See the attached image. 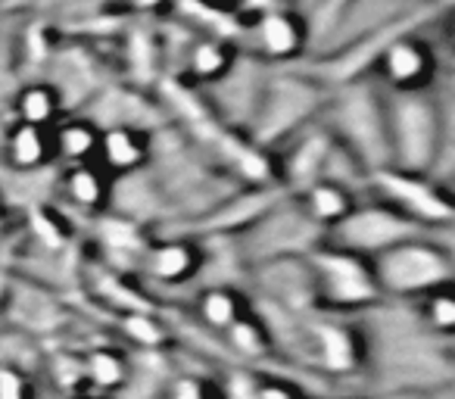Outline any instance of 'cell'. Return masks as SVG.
Wrapping results in <instances>:
<instances>
[{
    "mask_svg": "<svg viewBox=\"0 0 455 399\" xmlns=\"http://www.w3.org/2000/svg\"><path fill=\"white\" fill-rule=\"evenodd\" d=\"M446 278H449L446 256L436 253L434 247L403 241L380 253L374 284L387 287L393 293H418V291H434Z\"/></svg>",
    "mask_w": 455,
    "mask_h": 399,
    "instance_id": "obj_1",
    "label": "cell"
},
{
    "mask_svg": "<svg viewBox=\"0 0 455 399\" xmlns=\"http://www.w3.org/2000/svg\"><path fill=\"white\" fill-rule=\"evenodd\" d=\"M409 237V222L393 219L390 212H359L343 222V243L349 250H390Z\"/></svg>",
    "mask_w": 455,
    "mask_h": 399,
    "instance_id": "obj_2",
    "label": "cell"
},
{
    "mask_svg": "<svg viewBox=\"0 0 455 399\" xmlns=\"http://www.w3.org/2000/svg\"><path fill=\"white\" fill-rule=\"evenodd\" d=\"M324 262H328V268H324L318 278H322L331 299H337V303H362V299L374 293V281L368 278V275H362V268L355 266L353 259H347V256H331V259H324Z\"/></svg>",
    "mask_w": 455,
    "mask_h": 399,
    "instance_id": "obj_3",
    "label": "cell"
},
{
    "mask_svg": "<svg viewBox=\"0 0 455 399\" xmlns=\"http://www.w3.org/2000/svg\"><path fill=\"white\" fill-rule=\"evenodd\" d=\"M424 53L418 51L415 44H396V47H390L387 51V60H384V66H387V76L393 78V82H399V84H411L418 76L424 72Z\"/></svg>",
    "mask_w": 455,
    "mask_h": 399,
    "instance_id": "obj_4",
    "label": "cell"
},
{
    "mask_svg": "<svg viewBox=\"0 0 455 399\" xmlns=\"http://www.w3.org/2000/svg\"><path fill=\"white\" fill-rule=\"evenodd\" d=\"M309 206H312V212H315L318 219H340V216H347V210H349L347 196H343L337 188H331V184L312 190Z\"/></svg>",
    "mask_w": 455,
    "mask_h": 399,
    "instance_id": "obj_5",
    "label": "cell"
},
{
    "mask_svg": "<svg viewBox=\"0 0 455 399\" xmlns=\"http://www.w3.org/2000/svg\"><path fill=\"white\" fill-rule=\"evenodd\" d=\"M13 156L22 165H35L44 156V140H41L38 125H26L22 132L13 134Z\"/></svg>",
    "mask_w": 455,
    "mask_h": 399,
    "instance_id": "obj_6",
    "label": "cell"
},
{
    "mask_svg": "<svg viewBox=\"0 0 455 399\" xmlns=\"http://www.w3.org/2000/svg\"><path fill=\"white\" fill-rule=\"evenodd\" d=\"M231 299L235 297H228V293H212V297H206V303H203V315H206L215 328H228V324L235 322V303H231Z\"/></svg>",
    "mask_w": 455,
    "mask_h": 399,
    "instance_id": "obj_7",
    "label": "cell"
},
{
    "mask_svg": "<svg viewBox=\"0 0 455 399\" xmlns=\"http://www.w3.org/2000/svg\"><path fill=\"white\" fill-rule=\"evenodd\" d=\"M107 147H109V163L119 165V169H125V165L138 163V156H140V153H128V147H138L128 132H116L113 138L107 140Z\"/></svg>",
    "mask_w": 455,
    "mask_h": 399,
    "instance_id": "obj_8",
    "label": "cell"
},
{
    "mask_svg": "<svg viewBox=\"0 0 455 399\" xmlns=\"http://www.w3.org/2000/svg\"><path fill=\"white\" fill-rule=\"evenodd\" d=\"M91 374H94L97 384L113 387V384H119V380H122V365H119V359H113V355H94Z\"/></svg>",
    "mask_w": 455,
    "mask_h": 399,
    "instance_id": "obj_9",
    "label": "cell"
},
{
    "mask_svg": "<svg viewBox=\"0 0 455 399\" xmlns=\"http://www.w3.org/2000/svg\"><path fill=\"white\" fill-rule=\"evenodd\" d=\"M0 399H22V380L7 368H0Z\"/></svg>",
    "mask_w": 455,
    "mask_h": 399,
    "instance_id": "obj_10",
    "label": "cell"
},
{
    "mask_svg": "<svg viewBox=\"0 0 455 399\" xmlns=\"http://www.w3.org/2000/svg\"><path fill=\"white\" fill-rule=\"evenodd\" d=\"M169 399H206V396H203L200 384H194V380H181V384L169 393Z\"/></svg>",
    "mask_w": 455,
    "mask_h": 399,
    "instance_id": "obj_11",
    "label": "cell"
},
{
    "mask_svg": "<svg viewBox=\"0 0 455 399\" xmlns=\"http://www.w3.org/2000/svg\"><path fill=\"white\" fill-rule=\"evenodd\" d=\"M88 399H97V396H88Z\"/></svg>",
    "mask_w": 455,
    "mask_h": 399,
    "instance_id": "obj_12",
    "label": "cell"
}]
</instances>
